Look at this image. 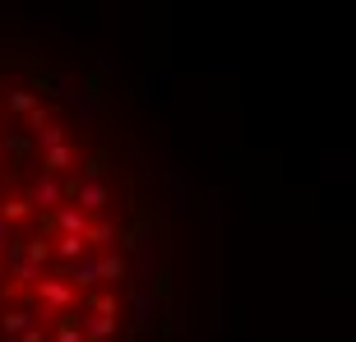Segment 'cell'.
Here are the masks:
<instances>
[{"label": "cell", "instance_id": "277c9868", "mask_svg": "<svg viewBox=\"0 0 356 342\" xmlns=\"http://www.w3.org/2000/svg\"><path fill=\"white\" fill-rule=\"evenodd\" d=\"M74 162H79V148L74 144H56V148L42 153V171H47V176H60V171H70Z\"/></svg>", "mask_w": 356, "mask_h": 342}, {"label": "cell", "instance_id": "52a82bcc", "mask_svg": "<svg viewBox=\"0 0 356 342\" xmlns=\"http://www.w3.org/2000/svg\"><path fill=\"white\" fill-rule=\"evenodd\" d=\"M125 273H130V263L120 259V254H111V250L97 254V282H120Z\"/></svg>", "mask_w": 356, "mask_h": 342}, {"label": "cell", "instance_id": "7c38bea8", "mask_svg": "<svg viewBox=\"0 0 356 342\" xmlns=\"http://www.w3.org/2000/svg\"><path fill=\"white\" fill-rule=\"evenodd\" d=\"M56 342H83V329L74 324V319H65V324L56 329Z\"/></svg>", "mask_w": 356, "mask_h": 342}, {"label": "cell", "instance_id": "7a4b0ae2", "mask_svg": "<svg viewBox=\"0 0 356 342\" xmlns=\"http://www.w3.org/2000/svg\"><path fill=\"white\" fill-rule=\"evenodd\" d=\"M28 204H33V209H60V204H65L60 181H56V176H42V181L28 190Z\"/></svg>", "mask_w": 356, "mask_h": 342}, {"label": "cell", "instance_id": "ba28073f", "mask_svg": "<svg viewBox=\"0 0 356 342\" xmlns=\"http://www.w3.org/2000/svg\"><path fill=\"white\" fill-rule=\"evenodd\" d=\"M28 213H33V204H28V195H10L5 204H0V222L10 227V222H24Z\"/></svg>", "mask_w": 356, "mask_h": 342}, {"label": "cell", "instance_id": "8fae6325", "mask_svg": "<svg viewBox=\"0 0 356 342\" xmlns=\"http://www.w3.org/2000/svg\"><path fill=\"white\" fill-rule=\"evenodd\" d=\"M33 134H38V148H42V153H47V148H56V144H65V130H60L56 120H51V125H42V130H33Z\"/></svg>", "mask_w": 356, "mask_h": 342}, {"label": "cell", "instance_id": "9c48e42d", "mask_svg": "<svg viewBox=\"0 0 356 342\" xmlns=\"http://www.w3.org/2000/svg\"><path fill=\"white\" fill-rule=\"evenodd\" d=\"M51 254H60V259H65V263H74V259H79V254H88V245H83L79 236H56Z\"/></svg>", "mask_w": 356, "mask_h": 342}, {"label": "cell", "instance_id": "8992f818", "mask_svg": "<svg viewBox=\"0 0 356 342\" xmlns=\"http://www.w3.org/2000/svg\"><path fill=\"white\" fill-rule=\"evenodd\" d=\"M38 324V310H24V305H10L5 315H0V329L5 333H24V329H33Z\"/></svg>", "mask_w": 356, "mask_h": 342}, {"label": "cell", "instance_id": "4fadbf2b", "mask_svg": "<svg viewBox=\"0 0 356 342\" xmlns=\"http://www.w3.org/2000/svg\"><path fill=\"white\" fill-rule=\"evenodd\" d=\"M19 342H47V329H42V324H33V329L19 333Z\"/></svg>", "mask_w": 356, "mask_h": 342}, {"label": "cell", "instance_id": "5b68a950", "mask_svg": "<svg viewBox=\"0 0 356 342\" xmlns=\"http://www.w3.org/2000/svg\"><path fill=\"white\" fill-rule=\"evenodd\" d=\"M65 282H74V287H97V254H79V259L70 263V277Z\"/></svg>", "mask_w": 356, "mask_h": 342}, {"label": "cell", "instance_id": "6da1fadb", "mask_svg": "<svg viewBox=\"0 0 356 342\" xmlns=\"http://www.w3.org/2000/svg\"><path fill=\"white\" fill-rule=\"evenodd\" d=\"M33 287H38V296L47 301L42 315H70V305H74V287H70L65 277H47V273H42Z\"/></svg>", "mask_w": 356, "mask_h": 342}, {"label": "cell", "instance_id": "3957f363", "mask_svg": "<svg viewBox=\"0 0 356 342\" xmlns=\"http://www.w3.org/2000/svg\"><path fill=\"white\" fill-rule=\"evenodd\" d=\"M83 231H88V213H79L74 204H60L56 209V236H79L83 241Z\"/></svg>", "mask_w": 356, "mask_h": 342}, {"label": "cell", "instance_id": "30bf717a", "mask_svg": "<svg viewBox=\"0 0 356 342\" xmlns=\"http://www.w3.org/2000/svg\"><path fill=\"white\" fill-rule=\"evenodd\" d=\"M33 106H38V92H28V88H14L10 92V111H14V116H28Z\"/></svg>", "mask_w": 356, "mask_h": 342}]
</instances>
